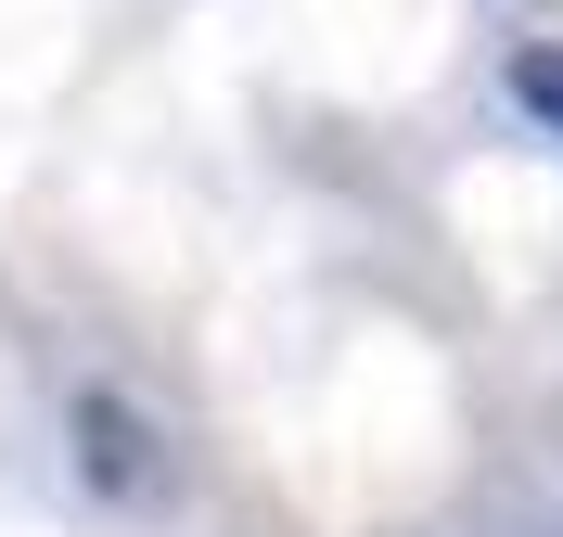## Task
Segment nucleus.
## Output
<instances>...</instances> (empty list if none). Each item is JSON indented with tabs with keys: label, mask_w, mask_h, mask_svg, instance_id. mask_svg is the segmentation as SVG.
I'll return each mask as SVG.
<instances>
[{
	"label": "nucleus",
	"mask_w": 563,
	"mask_h": 537,
	"mask_svg": "<svg viewBox=\"0 0 563 537\" xmlns=\"http://www.w3.org/2000/svg\"><path fill=\"white\" fill-rule=\"evenodd\" d=\"M512 103H526V115H551V128H563V52H526V65H512Z\"/></svg>",
	"instance_id": "f257e3e1"
}]
</instances>
